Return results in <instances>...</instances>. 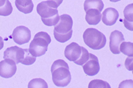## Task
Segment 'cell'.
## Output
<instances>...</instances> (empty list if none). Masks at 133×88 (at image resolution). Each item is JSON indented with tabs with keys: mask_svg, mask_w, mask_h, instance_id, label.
<instances>
[{
	"mask_svg": "<svg viewBox=\"0 0 133 88\" xmlns=\"http://www.w3.org/2000/svg\"><path fill=\"white\" fill-rule=\"evenodd\" d=\"M102 21L105 25L112 26L116 23L119 17V13L115 9L108 8L102 14Z\"/></svg>",
	"mask_w": 133,
	"mask_h": 88,
	"instance_id": "7c38bea8",
	"label": "cell"
},
{
	"mask_svg": "<svg viewBox=\"0 0 133 88\" xmlns=\"http://www.w3.org/2000/svg\"><path fill=\"white\" fill-rule=\"evenodd\" d=\"M125 67L129 71L133 70V57H129L125 62Z\"/></svg>",
	"mask_w": 133,
	"mask_h": 88,
	"instance_id": "cb8c5ba5",
	"label": "cell"
},
{
	"mask_svg": "<svg viewBox=\"0 0 133 88\" xmlns=\"http://www.w3.org/2000/svg\"><path fill=\"white\" fill-rule=\"evenodd\" d=\"M15 4L19 11L25 14L31 13L34 9L32 0H15Z\"/></svg>",
	"mask_w": 133,
	"mask_h": 88,
	"instance_id": "9a60e30c",
	"label": "cell"
},
{
	"mask_svg": "<svg viewBox=\"0 0 133 88\" xmlns=\"http://www.w3.org/2000/svg\"><path fill=\"white\" fill-rule=\"evenodd\" d=\"M88 88H111L107 82L103 80L96 79L92 80L89 83Z\"/></svg>",
	"mask_w": 133,
	"mask_h": 88,
	"instance_id": "7402d4cb",
	"label": "cell"
},
{
	"mask_svg": "<svg viewBox=\"0 0 133 88\" xmlns=\"http://www.w3.org/2000/svg\"><path fill=\"white\" fill-rule=\"evenodd\" d=\"M125 40L121 32L117 30L112 32L110 37L109 43L110 49L111 53L115 55L120 54V45Z\"/></svg>",
	"mask_w": 133,
	"mask_h": 88,
	"instance_id": "30bf717a",
	"label": "cell"
},
{
	"mask_svg": "<svg viewBox=\"0 0 133 88\" xmlns=\"http://www.w3.org/2000/svg\"><path fill=\"white\" fill-rule=\"evenodd\" d=\"M17 67L15 62L10 59H5L0 62V76L8 79L15 74Z\"/></svg>",
	"mask_w": 133,
	"mask_h": 88,
	"instance_id": "52a82bcc",
	"label": "cell"
},
{
	"mask_svg": "<svg viewBox=\"0 0 133 88\" xmlns=\"http://www.w3.org/2000/svg\"><path fill=\"white\" fill-rule=\"evenodd\" d=\"M82 54V46L76 42H72L66 47L64 51L65 57L70 61L74 63L80 59Z\"/></svg>",
	"mask_w": 133,
	"mask_h": 88,
	"instance_id": "9c48e42d",
	"label": "cell"
},
{
	"mask_svg": "<svg viewBox=\"0 0 133 88\" xmlns=\"http://www.w3.org/2000/svg\"><path fill=\"white\" fill-rule=\"evenodd\" d=\"M133 81L127 80L123 81L120 84L119 87H132Z\"/></svg>",
	"mask_w": 133,
	"mask_h": 88,
	"instance_id": "d4e9b609",
	"label": "cell"
},
{
	"mask_svg": "<svg viewBox=\"0 0 133 88\" xmlns=\"http://www.w3.org/2000/svg\"><path fill=\"white\" fill-rule=\"evenodd\" d=\"M12 36L14 42L20 45L29 42L31 37L30 30L29 28L23 26H19L15 28Z\"/></svg>",
	"mask_w": 133,
	"mask_h": 88,
	"instance_id": "5b68a950",
	"label": "cell"
},
{
	"mask_svg": "<svg viewBox=\"0 0 133 88\" xmlns=\"http://www.w3.org/2000/svg\"><path fill=\"white\" fill-rule=\"evenodd\" d=\"M86 21L89 25H97L100 22L102 14L96 9H90L86 11Z\"/></svg>",
	"mask_w": 133,
	"mask_h": 88,
	"instance_id": "4fadbf2b",
	"label": "cell"
},
{
	"mask_svg": "<svg viewBox=\"0 0 133 88\" xmlns=\"http://www.w3.org/2000/svg\"><path fill=\"white\" fill-rule=\"evenodd\" d=\"M58 5V6H59L63 2V0H52Z\"/></svg>",
	"mask_w": 133,
	"mask_h": 88,
	"instance_id": "4316f807",
	"label": "cell"
},
{
	"mask_svg": "<svg viewBox=\"0 0 133 88\" xmlns=\"http://www.w3.org/2000/svg\"><path fill=\"white\" fill-rule=\"evenodd\" d=\"M4 46V42L2 38L0 36V50H2Z\"/></svg>",
	"mask_w": 133,
	"mask_h": 88,
	"instance_id": "484cf974",
	"label": "cell"
},
{
	"mask_svg": "<svg viewBox=\"0 0 133 88\" xmlns=\"http://www.w3.org/2000/svg\"><path fill=\"white\" fill-rule=\"evenodd\" d=\"M110 2H112L116 3L117 2L120 1L121 0H109Z\"/></svg>",
	"mask_w": 133,
	"mask_h": 88,
	"instance_id": "f1b7e54d",
	"label": "cell"
},
{
	"mask_svg": "<svg viewBox=\"0 0 133 88\" xmlns=\"http://www.w3.org/2000/svg\"><path fill=\"white\" fill-rule=\"evenodd\" d=\"M73 21L71 16L68 14H62L59 20L54 26V31L61 34H66L72 30Z\"/></svg>",
	"mask_w": 133,
	"mask_h": 88,
	"instance_id": "8992f818",
	"label": "cell"
},
{
	"mask_svg": "<svg viewBox=\"0 0 133 88\" xmlns=\"http://www.w3.org/2000/svg\"><path fill=\"white\" fill-rule=\"evenodd\" d=\"M90 57V53L88 50L84 47H82V54L80 59L75 63L78 65L82 66L89 59Z\"/></svg>",
	"mask_w": 133,
	"mask_h": 88,
	"instance_id": "603a6c76",
	"label": "cell"
},
{
	"mask_svg": "<svg viewBox=\"0 0 133 88\" xmlns=\"http://www.w3.org/2000/svg\"><path fill=\"white\" fill-rule=\"evenodd\" d=\"M84 43L94 50H99L104 47L107 42L106 38L102 33L94 28H88L83 33Z\"/></svg>",
	"mask_w": 133,
	"mask_h": 88,
	"instance_id": "3957f363",
	"label": "cell"
},
{
	"mask_svg": "<svg viewBox=\"0 0 133 88\" xmlns=\"http://www.w3.org/2000/svg\"><path fill=\"white\" fill-rule=\"evenodd\" d=\"M51 42L50 36L45 32H40L35 35L29 46V51L36 57L43 56L48 50V46Z\"/></svg>",
	"mask_w": 133,
	"mask_h": 88,
	"instance_id": "7a4b0ae2",
	"label": "cell"
},
{
	"mask_svg": "<svg viewBox=\"0 0 133 88\" xmlns=\"http://www.w3.org/2000/svg\"><path fill=\"white\" fill-rule=\"evenodd\" d=\"M25 54L24 58L20 63L26 65L33 64L36 61V57L34 56L30 53L29 49H24Z\"/></svg>",
	"mask_w": 133,
	"mask_h": 88,
	"instance_id": "d6986e66",
	"label": "cell"
},
{
	"mask_svg": "<svg viewBox=\"0 0 133 88\" xmlns=\"http://www.w3.org/2000/svg\"><path fill=\"white\" fill-rule=\"evenodd\" d=\"M13 8L11 3L9 0H6L5 4L0 7V16H7L12 13Z\"/></svg>",
	"mask_w": 133,
	"mask_h": 88,
	"instance_id": "44dd1931",
	"label": "cell"
},
{
	"mask_svg": "<svg viewBox=\"0 0 133 88\" xmlns=\"http://www.w3.org/2000/svg\"><path fill=\"white\" fill-rule=\"evenodd\" d=\"M6 1V0H0V7L4 5Z\"/></svg>",
	"mask_w": 133,
	"mask_h": 88,
	"instance_id": "83f0119b",
	"label": "cell"
},
{
	"mask_svg": "<svg viewBox=\"0 0 133 88\" xmlns=\"http://www.w3.org/2000/svg\"><path fill=\"white\" fill-rule=\"evenodd\" d=\"M24 49L15 46L8 48L4 53V59H10L15 62L16 64L21 63L24 58Z\"/></svg>",
	"mask_w": 133,
	"mask_h": 88,
	"instance_id": "8fae6325",
	"label": "cell"
},
{
	"mask_svg": "<svg viewBox=\"0 0 133 88\" xmlns=\"http://www.w3.org/2000/svg\"><path fill=\"white\" fill-rule=\"evenodd\" d=\"M28 88H48L47 83L41 78H36L30 81L28 86Z\"/></svg>",
	"mask_w": 133,
	"mask_h": 88,
	"instance_id": "ac0fdd59",
	"label": "cell"
},
{
	"mask_svg": "<svg viewBox=\"0 0 133 88\" xmlns=\"http://www.w3.org/2000/svg\"><path fill=\"white\" fill-rule=\"evenodd\" d=\"M133 3L128 5L124 10V26L129 30L133 31Z\"/></svg>",
	"mask_w": 133,
	"mask_h": 88,
	"instance_id": "5bb4252c",
	"label": "cell"
},
{
	"mask_svg": "<svg viewBox=\"0 0 133 88\" xmlns=\"http://www.w3.org/2000/svg\"><path fill=\"white\" fill-rule=\"evenodd\" d=\"M104 7L102 0H86L84 4L85 12L90 9H96L101 12Z\"/></svg>",
	"mask_w": 133,
	"mask_h": 88,
	"instance_id": "2e32d148",
	"label": "cell"
},
{
	"mask_svg": "<svg viewBox=\"0 0 133 88\" xmlns=\"http://www.w3.org/2000/svg\"><path fill=\"white\" fill-rule=\"evenodd\" d=\"M52 80L55 86H67L70 83L71 76L68 64L63 60H58L53 62L51 68Z\"/></svg>",
	"mask_w": 133,
	"mask_h": 88,
	"instance_id": "6da1fadb",
	"label": "cell"
},
{
	"mask_svg": "<svg viewBox=\"0 0 133 88\" xmlns=\"http://www.w3.org/2000/svg\"><path fill=\"white\" fill-rule=\"evenodd\" d=\"M37 11L41 17L43 23L47 26H55L59 20L58 10L48 5L46 1L42 2L38 4Z\"/></svg>",
	"mask_w": 133,
	"mask_h": 88,
	"instance_id": "277c9868",
	"label": "cell"
},
{
	"mask_svg": "<svg viewBox=\"0 0 133 88\" xmlns=\"http://www.w3.org/2000/svg\"><path fill=\"white\" fill-rule=\"evenodd\" d=\"M72 33V30L66 34H61L54 31V35L57 41L61 43H63L67 42L71 38Z\"/></svg>",
	"mask_w": 133,
	"mask_h": 88,
	"instance_id": "ffe728a7",
	"label": "cell"
},
{
	"mask_svg": "<svg viewBox=\"0 0 133 88\" xmlns=\"http://www.w3.org/2000/svg\"><path fill=\"white\" fill-rule=\"evenodd\" d=\"M82 66L84 73L90 76L97 75L100 69L97 57L91 53L89 59Z\"/></svg>",
	"mask_w": 133,
	"mask_h": 88,
	"instance_id": "ba28073f",
	"label": "cell"
},
{
	"mask_svg": "<svg viewBox=\"0 0 133 88\" xmlns=\"http://www.w3.org/2000/svg\"><path fill=\"white\" fill-rule=\"evenodd\" d=\"M133 43L130 42H124L120 45V52L128 57H133Z\"/></svg>",
	"mask_w": 133,
	"mask_h": 88,
	"instance_id": "e0dca14e",
	"label": "cell"
}]
</instances>
